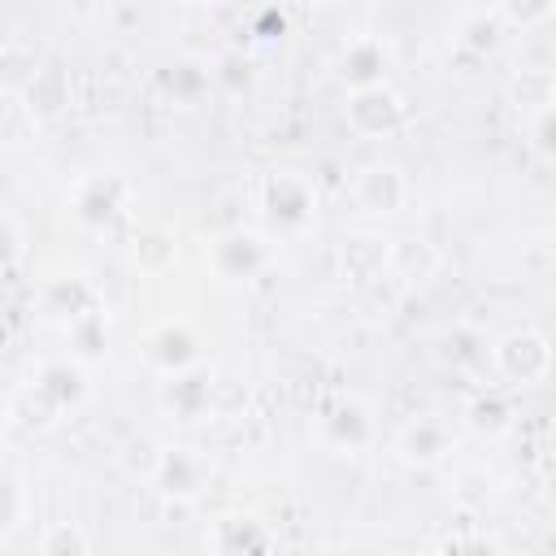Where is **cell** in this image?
Instances as JSON below:
<instances>
[{"mask_svg":"<svg viewBox=\"0 0 556 556\" xmlns=\"http://www.w3.org/2000/svg\"><path fill=\"white\" fill-rule=\"evenodd\" d=\"M26 400H30V417L26 421H43L48 426L61 413H74L87 400V365L74 361V356L43 361L39 374L30 378V387H26Z\"/></svg>","mask_w":556,"mask_h":556,"instance_id":"6da1fadb","label":"cell"},{"mask_svg":"<svg viewBox=\"0 0 556 556\" xmlns=\"http://www.w3.org/2000/svg\"><path fill=\"white\" fill-rule=\"evenodd\" d=\"M204 261H208V269H213L217 282H252V278H261V274L269 269L274 248L265 243V235L239 226V230L213 235Z\"/></svg>","mask_w":556,"mask_h":556,"instance_id":"7a4b0ae2","label":"cell"},{"mask_svg":"<svg viewBox=\"0 0 556 556\" xmlns=\"http://www.w3.org/2000/svg\"><path fill=\"white\" fill-rule=\"evenodd\" d=\"M261 213H265L278 230L295 235V230H304V226L313 222V213H317V191H313V182H308L304 174L278 169V174H269V178L261 182Z\"/></svg>","mask_w":556,"mask_h":556,"instance_id":"3957f363","label":"cell"},{"mask_svg":"<svg viewBox=\"0 0 556 556\" xmlns=\"http://www.w3.org/2000/svg\"><path fill=\"white\" fill-rule=\"evenodd\" d=\"M495 365L508 382L517 387H534L552 374V343L543 330L534 326H521V330H508L500 343H495Z\"/></svg>","mask_w":556,"mask_h":556,"instance_id":"277c9868","label":"cell"},{"mask_svg":"<svg viewBox=\"0 0 556 556\" xmlns=\"http://www.w3.org/2000/svg\"><path fill=\"white\" fill-rule=\"evenodd\" d=\"M152 486L165 495V500H178V504H191L204 482H208V460L191 447H161L152 456V469H148Z\"/></svg>","mask_w":556,"mask_h":556,"instance_id":"5b68a950","label":"cell"},{"mask_svg":"<svg viewBox=\"0 0 556 556\" xmlns=\"http://www.w3.org/2000/svg\"><path fill=\"white\" fill-rule=\"evenodd\" d=\"M200 352H204V343H200V334H195L182 317L156 321V326L143 334V361H148L161 378L200 365Z\"/></svg>","mask_w":556,"mask_h":556,"instance_id":"8992f818","label":"cell"},{"mask_svg":"<svg viewBox=\"0 0 556 556\" xmlns=\"http://www.w3.org/2000/svg\"><path fill=\"white\" fill-rule=\"evenodd\" d=\"M348 126L365 139H382L391 130L404 126V100L387 87V83H374V87H356L348 96V109H343Z\"/></svg>","mask_w":556,"mask_h":556,"instance_id":"52a82bcc","label":"cell"},{"mask_svg":"<svg viewBox=\"0 0 556 556\" xmlns=\"http://www.w3.org/2000/svg\"><path fill=\"white\" fill-rule=\"evenodd\" d=\"M126 195H130V191H126V182H122L117 174H87V178L74 187V195H70L74 222L87 226V230H104V226H113V222L122 217Z\"/></svg>","mask_w":556,"mask_h":556,"instance_id":"ba28073f","label":"cell"},{"mask_svg":"<svg viewBox=\"0 0 556 556\" xmlns=\"http://www.w3.org/2000/svg\"><path fill=\"white\" fill-rule=\"evenodd\" d=\"M161 404H165V413H174V417H182V421L204 417L208 404H213V378H208V369L191 365V369L165 374V382H161Z\"/></svg>","mask_w":556,"mask_h":556,"instance_id":"9c48e42d","label":"cell"},{"mask_svg":"<svg viewBox=\"0 0 556 556\" xmlns=\"http://www.w3.org/2000/svg\"><path fill=\"white\" fill-rule=\"evenodd\" d=\"M352 195L365 213H400L408 200V178L395 165H365L352 182Z\"/></svg>","mask_w":556,"mask_h":556,"instance_id":"30bf717a","label":"cell"},{"mask_svg":"<svg viewBox=\"0 0 556 556\" xmlns=\"http://www.w3.org/2000/svg\"><path fill=\"white\" fill-rule=\"evenodd\" d=\"M39 308H43V313L65 330L74 317H83V313L100 308V291H96L83 274H61V278H52V282L43 287Z\"/></svg>","mask_w":556,"mask_h":556,"instance_id":"8fae6325","label":"cell"},{"mask_svg":"<svg viewBox=\"0 0 556 556\" xmlns=\"http://www.w3.org/2000/svg\"><path fill=\"white\" fill-rule=\"evenodd\" d=\"M213 552H222V556H239V552H269L274 547V534L265 530V521H256V517H248V513H235V517H222L213 530H208V539H204Z\"/></svg>","mask_w":556,"mask_h":556,"instance_id":"7c38bea8","label":"cell"},{"mask_svg":"<svg viewBox=\"0 0 556 556\" xmlns=\"http://www.w3.org/2000/svg\"><path fill=\"white\" fill-rule=\"evenodd\" d=\"M339 83L348 91L356 87H374V83H387V48L378 39H352L339 56Z\"/></svg>","mask_w":556,"mask_h":556,"instance_id":"4fadbf2b","label":"cell"},{"mask_svg":"<svg viewBox=\"0 0 556 556\" xmlns=\"http://www.w3.org/2000/svg\"><path fill=\"white\" fill-rule=\"evenodd\" d=\"M387 261H391V239H382V235H348L343 248H339L343 278H352V282H374V278H382Z\"/></svg>","mask_w":556,"mask_h":556,"instance_id":"5bb4252c","label":"cell"},{"mask_svg":"<svg viewBox=\"0 0 556 556\" xmlns=\"http://www.w3.org/2000/svg\"><path fill=\"white\" fill-rule=\"evenodd\" d=\"M400 452H404V460H413V465H439V460L452 452V430H447L439 417H413V421L400 430Z\"/></svg>","mask_w":556,"mask_h":556,"instance_id":"9a60e30c","label":"cell"},{"mask_svg":"<svg viewBox=\"0 0 556 556\" xmlns=\"http://www.w3.org/2000/svg\"><path fill=\"white\" fill-rule=\"evenodd\" d=\"M321 439L330 443V447H339V452H361V447H369V439H374V421H369V413L361 408V404H334L326 417H321Z\"/></svg>","mask_w":556,"mask_h":556,"instance_id":"2e32d148","label":"cell"},{"mask_svg":"<svg viewBox=\"0 0 556 556\" xmlns=\"http://www.w3.org/2000/svg\"><path fill=\"white\" fill-rule=\"evenodd\" d=\"M65 343H70V356H74V361H83V365L104 361V352H109V321H104V304H100V308H91V313H83V317H74V321L65 326Z\"/></svg>","mask_w":556,"mask_h":556,"instance_id":"e0dca14e","label":"cell"},{"mask_svg":"<svg viewBox=\"0 0 556 556\" xmlns=\"http://www.w3.org/2000/svg\"><path fill=\"white\" fill-rule=\"evenodd\" d=\"M465 417H469L473 430L500 434V430H508V421H513V395H508L504 387H482V391L469 400Z\"/></svg>","mask_w":556,"mask_h":556,"instance_id":"ac0fdd59","label":"cell"},{"mask_svg":"<svg viewBox=\"0 0 556 556\" xmlns=\"http://www.w3.org/2000/svg\"><path fill=\"white\" fill-rule=\"evenodd\" d=\"M208 65L204 61H178L169 74H165V87H169V96L174 100H182V104H195L204 91H208Z\"/></svg>","mask_w":556,"mask_h":556,"instance_id":"d6986e66","label":"cell"},{"mask_svg":"<svg viewBox=\"0 0 556 556\" xmlns=\"http://www.w3.org/2000/svg\"><path fill=\"white\" fill-rule=\"evenodd\" d=\"M135 261L143 265V269H165L169 261H174V239H169V230H161V226H152V230H139V239H135Z\"/></svg>","mask_w":556,"mask_h":556,"instance_id":"ffe728a7","label":"cell"},{"mask_svg":"<svg viewBox=\"0 0 556 556\" xmlns=\"http://www.w3.org/2000/svg\"><path fill=\"white\" fill-rule=\"evenodd\" d=\"M495 43H500V22H495L491 13L465 17V26H460V48H465V52L486 56V52H495Z\"/></svg>","mask_w":556,"mask_h":556,"instance_id":"44dd1931","label":"cell"},{"mask_svg":"<svg viewBox=\"0 0 556 556\" xmlns=\"http://www.w3.org/2000/svg\"><path fill=\"white\" fill-rule=\"evenodd\" d=\"M513 96L521 109H547L552 104V74L547 70H521V78L513 83Z\"/></svg>","mask_w":556,"mask_h":556,"instance_id":"7402d4cb","label":"cell"},{"mask_svg":"<svg viewBox=\"0 0 556 556\" xmlns=\"http://www.w3.org/2000/svg\"><path fill=\"white\" fill-rule=\"evenodd\" d=\"M500 13L513 26H539L552 17V0H500Z\"/></svg>","mask_w":556,"mask_h":556,"instance_id":"603a6c76","label":"cell"},{"mask_svg":"<svg viewBox=\"0 0 556 556\" xmlns=\"http://www.w3.org/2000/svg\"><path fill=\"white\" fill-rule=\"evenodd\" d=\"M39 547H43L48 556H56V552H87V547H91V539H87V534H78L70 521H56V526L39 539Z\"/></svg>","mask_w":556,"mask_h":556,"instance_id":"cb8c5ba5","label":"cell"},{"mask_svg":"<svg viewBox=\"0 0 556 556\" xmlns=\"http://www.w3.org/2000/svg\"><path fill=\"white\" fill-rule=\"evenodd\" d=\"M17 521H22V491L9 478H0V539L13 534Z\"/></svg>","mask_w":556,"mask_h":556,"instance_id":"d4e9b609","label":"cell"},{"mask_svg":"<svg viewBox=\"0 0 556 556\" xmlns=\"http://www.w3.org/2000/svg\"><path fill=\"white\" fill-rule=\"evenodd\" d=\"M17 256H22V235H17V226L0 213V274H9V269L17 265Z\"/></svg>","mask_w":556,"mask_h":556,"instance_id":"484cf974","label":"cell"},{"mask_svg":"<svg viewBox=\"0 0 556 556\" xmlns=\"http://www.w3.org/2000/svg\"><path fill=\"white\" fill-rule=\"evenodd\" d=\"M552 122H556V109H539L534 113V152L539 156H552Z\"/></svg>","mask_w":556,"mask_h":556,"instance_id":"4316f807","label":"cell"},{"mask_svg":"<svg viewBox=\"0 0 556 556\" xmlns=\"http://www.w3.org/2000/svg\"><path fill=\"white\" fill-rule=\"evenodd\" d=\"M182 4H213V0H182Z\"/></svg>","mask_w":556,"mask_h":556,"instance_id":"83f0119b","label":"cell"}]
</instances>
